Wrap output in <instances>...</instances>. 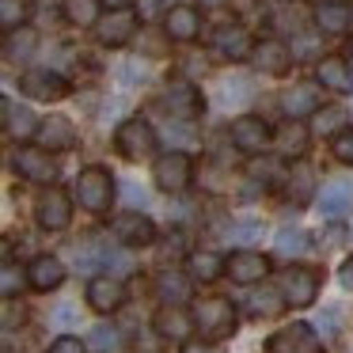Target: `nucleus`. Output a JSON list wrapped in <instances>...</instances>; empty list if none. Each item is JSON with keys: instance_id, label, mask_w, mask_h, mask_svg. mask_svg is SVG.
Wrapping results in <instances>:
<instances>
[{"instance_id": "nucleus-5", "label": "nucleus", "mask_w": 353, "mask_h": 353, "mask_svg": "<svg viewBox=\"0 0 353 353\" xmlns=\"http://www.w3.org/2000/svg\"><path fill=\"white\" fill-rule=\"evenodd\" d=\"M232 145H236L239 152H247V156H262L270 145H274V130H270L262 118L243 114V118L232 122Z\"/></svg>"}, {"instance_id": "nucleus-36", "label": "nucleus", "mask_w": 353, "mask_h": 353, "mask_svg": "<svg viewBox=\"0 0 353 353\" xmlns=\"http://www.w3.org/2000/svg\"><path fill=\"white\" fill-rule=\"evenodd\" d=\"M312 130L315 133H342L345 130V110L342 107H323L319 114H312Z\"/></svg>"}, {"instance_id": "nucleus-23", "label": "nucleus", "mask_w": 353, "mask_h": 353, "mask_svg": "<svg viewBox=\"0 0 353 353\" xmlns=\"http://www.w3.org/2000/svg\"><path fill=\"white\" fill-rule=\"evenodd\" d=\"M27 281H31L39 292L57 289V285L65 281V262L54 259V254H39V259L31 262V270H27Z\"/></svg>"}, {"instance_id": "nucleus-45", "label": "nucleus", "mask_w": 353, "mask_h": 353, "mask_svg": "<svg viewBox=\"0 0 353 353\" xmlns=\"http://www.w3.org/2000/svg\"><path fill=\"white\" fill-rule=\"evenodd\" d=\"M338 281H342L345 292H353V259L342 262V270H338Z\"/></svg>"}, {"instance_id": "nucleus-10", "label": "nucleus", "mask_w": 353, "mask_h": 353, "mask_svg": "<svg viewBox=\"0 0 353 353\" xmlns=\"http://www.w3.org/2000/svg\"><path fill=\"white\" fill-rule=\"evenodd\" d=\"M213 50L228 61H243V57H254V39L247 27L239 23H224L213 31Z\"/></svg>"}, {"instance_id": "nucleus-15", "label": "nucleus", "mask_w": 353, "mask_h": 353, "mask_svg": "<svg viewBox=\"0 0 353 353\" xmlns=\"http://www.w3.org/2000/svg\"><path fill=\"white\" fill-rule=\"evenodd\" d=\"M319 84H292L289 92L281 95V110L289 114V122H300V118L307 114H319Z\"/></svg>"}, {"instance_id": "nucleus-27", "label": "nucleus", "mask_w": 353, "mask_h": 353, "mask_svg": "<svg viewBox=\"0 0 353 353\" xmlns=\"http://www.w3.org/2000/svg\"><path fill=\"white\" fill-rule=\"evenodd\" d=\"M156 292H160L163 304H183V300L190 296V281H186L183 274H175V270H163V274L156 277Z\"/></svg>"}, {"instance_id": "nucleus-13", "label": "nucleus", "mask_w": 353, "mask_h": 353, "mask_svg": "<svg viewBox=\"0 0 353 353\" xmlns=\"http://www.w3.org/2000/svg\"><path fill=\"white\" fill-rule=\"evenodd\" d=\"M163 110L171 118H194L201 114V95L190 80H171L168 92H163Z\"/></svg>"}, {"instance_id": "nucleus-8", "label": "nucleus", "mask_w": 353, "mask_h": 353, "mask_svg": "<svg viewBox=\"0 0 353 353\" xmlns=\"http://www.w3.org/2000/svg\"><path fill=\"white\" fill-rule=\"evenodd\" d=\"M110 232H114V239L118 243H125V247H148V243H156V224L148 221L145 213H118L114 221H110Z\"/></svg>"}, {"instance_id": "nucleus-24", "label": "nucleus", "mask_w": 353, "mask_h": 353, "mask_svg": "<svg viewBox=\"0 0 353 353\" xmlns=\"http://www.w3.org/2000/svg\"><path fill=\"white\" fill-rule=\"evenodd\" d=\"M353 205V183L350 179H334V183L323 186L319 194V213L323 216H342Z\"/></svg>"}, {"instance_id": "nucleus-40", "label": "nucleus", "mask_w": 353, "mask_h": 353, "mask_svg": "<svg viewBox=\"0 0 353 353\" xmlns=\"http://www.w3.org/2000/svg\"><path fill=\"white\" fill-rule=\"evenodd\" d=\"M19 289H23V274L16 270V262H4V274H0V292H4V300H16Z\"/></svg>"}, {"instance_id": "nucleus-51", "label": "nucleus", "mask_w": 353, "mask_h": 353, "mask_svg": "<svg viewBox=\"0 0 353 353\" xmlns=\"http://www.w3.org/2000/svg\"><path fill=\"white\" fill-rule=\"evenodd\" d=\"M201 4H205V8H216V4H224V0H201Z\"/></svg>"}, {"instance_id": "nucleus-37", "label": "nucleus", "mask_w": 353, "mask_h": 353, "mask_svg": "<svg viewBox=\"0 0 353 353\" xmlns=\"http://www.w3.org/2000/svg\"><path fill=\"white\" fill-rule=\"evenodd\" d=\"M262 236V224L254 221V216H239V221L228 224V239L232 243H251V239Z\"/></svg>"}, {"instance_id": "nucleus-33", "label": "nucleus", "mask_w": 353, "mask_h": 353, "mask_svg": "<svg viewBox=\"0 0 353 353\" xmlns=\"http://www.w3.org/2000/svg\"><path fill=\"white\" fill-rule=\"evenodd\" d=\"M315 23H319V31H327V34H342V31H350V12H345L342 4H330V8L315 12Z\"/></svg>"}, {"instance_id": "nucleus-4", "label": "nucleus", "mask_w": 353, "mask_h": 353, "mask_svg": "<svg viewBox=\"0 0 353 353\" xmlns=\"http://www.w3.org/2000/svg\"><path fill=\"white\" fill-rule=\"evenodd\" d=\"M152 179L163 194H179V190H186L190 179H194V160L186 152H163L152 168Z\"/></svg>"}, {"instance_id": "nucleus-50", "label": "nucleus", "mask_w": 353, "mask_h": 353, "mask_svg": "<svg viewBox=\"0 0 353 353\" xmlns=\"http://www.w3.org/2000/svg\"><path fill=\"white\" fill-rule=\"evenodd\" d=\"M312 4H319V8H330V4H342V0H312Z\"/></svg>"}, {"instance_id": "nucleus-21", "label": "nucleus", "mask_w": 353, "mask_h": 353, "mask_svg": "<svg viewBox=\"0 0 353 353\" xmlns=\"http://www.w3.org/2000/svg\"><path fill=\"white\" fill-rule=\"evenodd\" d=\"M163 31H168L171 42H194L201 31V19L194 8H186V4H175V8L163 16Z\"/></svg>"}, {"instance_id": "nucleus-46", "label": "nucleus", "mask_w": 353, "mask_h": 353, "mask_svg": "<svg viewBox=\"0 0 353 353\" xmlns=\"http://www.w3.org/2000/svg\"><path fill=\"white\" fill-rule=\"evenodd\" d=\"M183 353H221V350H216V345H209V342H186Z\"/></svg>"}, {"instance_id": "nucleus-28", "label": "nucleus", "mask_w": 353, "mask_h": 353, "mask_svg": "<svg viewBox=\"0 0 353 353\" xmlns=\"http://www.w3.org/2000/svg\"><path fill=\"white\" fill-rule=\"evenodd\" d=\"M61 8H65V19H69V23H77V27H95V23H99L103 0H65Z\"/></svg>"}, {"instance_id": "nucleus-17", "label": "nucleus", "mask_w": 353, "mask_h": 353, "mask_svg": "<svg viewBox=\"0 0 353 353\" xmlns=\"http://www.w3.org/2000/svg\"><path fill=\"white\" fill-rule=\"evenodd\" d=\"M254 69L259 72H270V77H285L292 69V50L285 42H259L254 46Z\"/></svg>"}, {"instance_id": "nucleus-2", "label": "nucleus", "mask_w": 353, "mask_h": 353, "mask_svg": "<svg viewBox=\"0 0 353 353\" xmlns=\"http://www.w3.org/2000/svg\"><path fill=\"white\" fill-rule=\"evenodd\" d=\"M114 145H118V152H122L125 160L141 163V160H148V156L156 152V130L145 122V118H130V122L118 125Z\"/></svg>"}, {"instance_id": "nucleus-52", "label": "nucleus", "mask_w": 353, "mask_h": 353, "mask_svg": "<svg viewBox=\"0 0 353 353\" xmlns=\"http://www.w3.org/2000/svg\"><path fill=\"white\" fill-rule=\"evenodd\" d=\"M350 31H353V12H350Z\"/></svg>"}, {"instance_id": "nucleus-31", "label": "nucleus", "mask_w": 353, "mask_h": 353, "mask_svg": "<svg viewBox=\"0 0 353 353\" xmlns=\"http://www.w3.org/2000/svg\"><path fill=\"white\" fill-rule=\"evenodd\" d=\"M285 194H289L292 205H307V201H312V194H315L312 171H307V168H296V171H292L289 183H285Z\"/></svg>"}, {"instance_id": "nucleus-16", "label": "nucleus", "mask_w": 353, "mask_h": 353, "mask_svg": "<svg viewBox=\"0 0 353 353\" xmlns=\"http://www.w3.org/2000/svg\"><path fill=\"white\" fill-rule=\"evenodd\" d=\"M77 145V125L61 114H50L46 122L39 125V148L46 152H65V148Z\"/></svg>"}, {"instance_id": "nucleus-41", "label": "nucleus", "mask_w": 353, "mask_h": 353, "mask_svg": "<svg viewBox=\"0 0 353 353\" xmlns=\"http://www.w3.org/2000/svg\"><path fill=\"white\" fill-rule=\"evenodd\" d=\"M221 99H224V103H243V99H251V84H247V80H221Z\"/></svg>"}, {"instance_id": "nucleus-22", "label": "nucleus", "mask_w": 353, "mask_h": 353, "mask_svg": "<svg viewBox=\"0 0 353 353\" xmlns=\"http://www.w3.org/2000/svg\"><path fill=\"white\" fill-rule=\"evenodd\" d=\"M39 118L31 114L27 107H19V103H12V99H4V133L8 137H16V141H31V137H39Z\"/></svg>"}, {"instance_id": "nucleus-43", "label": "nucleus", "mask_w": 353, "mask_h": 353, "mask_svg": "<svg viewBox=\"0 0 353 353\" xmlns=\"http://www.w3.org/2000/svg\"><path fill=\"white\" fill-rule=\"evenodd\" d=\"M114 342H118L114 330H107V327H95L92 330V345H99V350H114Z\"/></svg>"}, {"instance_id": "nucleus-12", "label": "nucleus", "mask_w": 353, "mask_h": 353, "mask_svg": "<svg viewBox=\"0 0 353 353\" xmlns=\"http://www.w3.org/2000/svg\"><path fill=\"white\" fill-rule=\"evenodd\" d=\"M12 163H16V171L23 179H31V183H54L57 179V163L46 148H19Z\"/></svg>"}, {"instance_id": "nucleus-48", "label": "nucleus", "mask_w": 353, "mask_h": 353, "mask_svg": "<svg viewBox=\"0 0 353 353\" xmlns=\"http://www.w3.org/2000/svg\"><path fill=\"white\" fill-rule=\"evenodd\" d=\"M125 194L133 198V205H145V190H137L133 183H125Z\"/></svg>"}, {"instance_id": "nucleus-47", "label": "nucleus", "mask_w": 353, "mask_h": 353, "mask_svg": "<svg viewBox=\"0 0 353 353\" xmlns=\"http://www.w3.org/2000/svg\"><path fill=\"white\" fill-rule=\"evenodd\" d=\"M171 254H183V239H168L163 243V259H171Z\"/></svg>"}, {"instance_id": "nucleus-38", "label": "nucleus", "mask_w": 353, "mask_h": 353, "mask_svg": "<svg viewBox=\"0 0 353 353\" xmlns=\"http://www.w3.org/2000/svg\"><path fill=\"white\" fill-rule=\"evenodd\" d=\"M23 19H27L23 0H0V23H4V31H19Z\"/></svg>"}, {"instance_id": "nucleus-49", "label": "nucleus", "mask_w": 353, "mask_h": 353, "mask_svg": "<svg viewBox=\"0 0 353 353\" xmlns=\"http://www.w3.org/2000/svg\"><path fill=\"white\" fill-rule=\"evenodd\" d=\"M103 4H107L110 12H125V8L133 4V0H103Z\"/></svg>"}, {"instance_id": "nucleus-39", "label": "nucleus", "mask_w": 353, "mask_h": 353, "mask_svg": "<svg viewBox=\"0 0 353 353\" xmlns=\"http://www.w3.org/2000/svg\"><path fill=\"white\" fill-rule=\"evenodd\" d=\"M330 152H334V160H342V163H350V168H353V125H345L342 133H334Z\"/></svg>"}, {"instance_id": "nucleus-25", "label": "nucleus", "mask_w": 353, "mask_h": 353, "mask_svg": "<svg viewBox=\"0 0 353 353\" xmlns=\"http://www.w3.org/2000/svg\"><path fill=\"white\" fill-rule=\"evenodd\" d=\"M315 77H319V84L330 88V92H350V88H353L350 65H345L342 57H323L319 69H315Z\"/></svg>"}, {"instance_id": "nucleus-30", "label": "nucleus", "mask_w": 353, "mask_h": 353, "mask_svg": "<svg viewBox=\"0 0 353 353\" xmlns=\"http://www.w3.org/2000/svg\"><path fill=\"white\" fill-rule=\"evenodd\" d=\"M274 141H277V148H281L285 156H300L307 148V130L300 122H285L281 130L274 133Z\"/></svg>"}, {"instance_id": "nucleus-20", "label": "nucleus", "mask_w": 353, "mask_h": 353, "mask_svg": "<svg viewBox=\"0 0 353 353\" xmlns=\"http://www.w3.org/2000/svg\"><path fill=\"white\" fill-rule=\"evenodd\" d=\"M156 334L160 338H171V342H186V334H190L194 327V315H186L179 304H163L160 312H156Z\"/></svg>"}, {"instance_id": "nucleus-19", "label": "nucleus", "mask_w": 353, "mask_h": 353, "mask_svg": "<svg viewBox=\"0 0 353 353\" xmlns=\"http://www.w3.org/2000/svg\"><path fill=\"white\" fill-rule=\"evenodd\" d=\"M266 274H270V262L262 259V254H254V251H236L228 259V277L236 285H254Z\"/></svg>"}, {"instance_id": "nucleus-26", "label": "nucleus", "mask_w": 353, "mask_h": 353, "mask_svg": "<svg viewBox=\"0 0 353 353\" xmlns=\"http://www.w3.org/2000/svg\"><path fill=\"white\" fill-rule=\"evenodd\" d=\"M34 50H39V34H34L31 27L8 31V39H4V57H8V61H27Z\"/></svg>"}, {"instance_id": "nucleus-35", "label": "nucleus", "mask_w": 353, "mask_h": 353, "mask_svg": "<svg viewBox=\"0 0 353 353\" xmlns=\"http://www.w3.org/2000/svg\"><path fill=\"white\" fill-rule=\"evenodd\" d=\"M281 304H285V296L274 289H262V292H251V296H247L251 315H274V312H281Z\"/></svg>"}, {"instance_id": "nucleus-44", "label": "nucleus", "mask_w": 353, "mask_h": 353, "mask_svg": "<svg viewBox=\"0 0 353 353\" xmlns=\"http://www.w3.org/2000/svg\"><path fill=\"white\" fill-rule=\"evenodd\" d=\"M72 319H77V307H72V304H57L54 307V323H57V327H69Z\"/></svg>"}, {"instance_id": "nucleus-34", "label": "nucleus", "mask_w": 353, "mask_h": 353, "mask_svg": "<svg viewBox=\"0 0 353 353\" xmlns=\"http://www.w3.org/2000/svg\"><path fill=\"white\" fill-rule=\"evenodd\" d=\"M274 247H277V254H304L307 251V232L304 228H281L274 236Z\"/></svg>"}, {"instance_id": "nucleus-3", "label": "nucleus", "mask_w": 353, "mask_h": 353, "mask_svg": "<svg viewBox=\"0 0 353 353\" xmlns=\"http://www.w3.org/2000/svg\"><path fill=\"white\" fill-rule=\"evenodd\" d=\"M110 198H114V179L103 168H84L77 179V201L88 209V213H103L110 209Z\"/></svg>"}, {"instance_id": "nucleus-6", "label": "nucleus", "mask_w": 353, "mask_h": 353, "mask_svg": "<svg viewBox=\"0 0 353 353\" xmlns=\"http://www.w3.org/2000/svg\"><path fill=\"white\" fill-rule=\"evenodd\" d=\"M270 353H323V342L307 323H289L266 342Z\"/></svg>"}, {"instance_id": "nucleus-1", "label": "nucleus", "mask_w": 353, "mask_h": 353, "mask_svg": "<svg viewBox=\"0 0 353 353\" xmlns=\"http://www.w3.org/2000/svg\"><path fill=\"white\" fill-rule=\"evenodd\" d=\"M190 315L205 342H221V338H228L236 330V312H232V304L224 296H201Z\"/></svg>"}, {"instance_id": "nucleus-42", "label": "nucleus", "mask_w": 353, "mask_h": 353, "mask_svg": "<svg viewBox=\"0 0 353 353\" xmlns=\"http://www.w3.org/2000/svg\"><path fill=\"white\" fill-rule=\"evenodd\" d=\"M50 353H84V342L72 338V334H61L54 345H50Z\"/></svg>"}, {"instance_id": "nucleus-7", "label": "nucleus", "mask_w": 353, "mask_h": 353, "mask_svg": "<svg viewBox=\"0 0 353 353\" xmlns=\"http://www.w3.org/2000/svg\"><path fill=\"white\" fill-rule=\"evenodd\" d=\"M315 292H319V274H315V270L292 266V270H285V274H281V296H285V304L307 307L315 300Z\"/></svg>"}, {"instance_id": "nucleus-29", "label": "nucleus", "mask_w": 353, "mask_h": 353, "mask_svg": "<svg viewBox=\"0 0 353 353\" xmlns=\"http://www.w3.org/2000/svg\"><path fill=\"white\" fill-rule=\"evenodd\" d=\"M221 274H228V262H221L213 251H201V254H194V259H190V277H194V281H205L209 285V281H216Z\"/></svg>"}, {"instance_id": "nucleus-11", "label": "nucleus", "mask_w": 353, "mask_h": 353, "mask_svg": "<svg viewBox=\"0 0 353 353\" xmlns=\"http://www.w3.org/2000/svg\"><path fill=\"white\" fill-rule=\"evenodd\" d=\"M19 92L27 99H39V103H54L65 95V77L61 72H50V69H34V72H23L19 80Z\"/></svg>"}, {"instance_id": "nucleus-14", "label": "nucleus", "mask_w": 353, "mask_h": 353, "mask_svg": "<svg viewBox=\"0 0 353 353\" xmlns=\"http://www.w3.org/2000/svg\"><path fill=\"white\" fill-rule=\"evenodd\" d=\"M95 34H99L103 46H125V42L137 34V16L130 8L125 12H107V16L95 23Z\"/></svg>"}, {"instance_id": "nucleus-32", "label": "nucleus", "mask_w": 353, "mask_h": 353, "mask_svg": "<svg viewBox=\"0 0 353 353\" xmlns=\"http://www.w3.org/2000/svg\"><path fill=\"white\" fill-rule=\"evenodd\" d=\"M274 27L281 34H300L304 31V8H300V4H289V0L277 4L274 8Z\"/></svg>"}, {"instance_id": "nucleus-9", "label": "nucleus", "mask_w": 353, "mask_h": 353, "mask_svg": "<svg viewBox=\"0 0 353 353\" xmlns=\"http://www.w3.org/2000/svg\"><path fill=\"white\" fill-rule=\"evenodd\" d=\"M34 221L42 224L46 232H65L72 221V201L65 190H46L34 205Z\"/></svg>"}, {"instance_id": "nucleus-18", "label": "nucleus", "mask_w": 353, "mask_h": 353, "mask_svg": "<svg viewBox=\"0 0 353 353\" xmlns=\"http://www.w3.org/2000/svg\"><path fill=\"white\" fill-rule=\"evenodd\" d=\"M125 300V289L118 277H92V285H88V304L95 307V312H118Z\"/></svg>"}]
</instances>
